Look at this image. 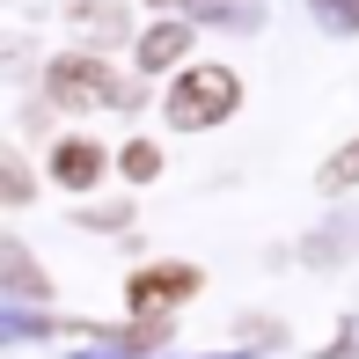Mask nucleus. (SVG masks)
Returning a JSON list of instances; mask_svg holds the SVG:
<instances>
[{"label": "nucleus", "instance_id": "obj_1", "mask_svg": "<svg viewBox=\"0 0 359 359\" xmlns=\"http://www.w3.org/2000/svg\"><path fill=\"white\" fill-rule=\"evenodd\" d=\"M235 103H242V81L227 74V67H184L176 88H169V125L205 133V125H220Z\"/></svg>", "mask_w": 359, "mask_h": 359}, {"label": "nucleus", "instance_id": "obj_2", "mask_svg": "<svg viewBox=\"0 0 359 359\" xmlns=\"http://www.w3.org/2000/svg\"><path fill=\"white\" fill-rule=\"evenodd\" d=\"M52 95H59L67 110H81V103H133L140 88H133V81H118L103 59L74 52V59H59V67H52Z\"/></svg>", "mask_w": 359, "mask_h": 359}, {"label": "nucleus", "instance_id": "obj_3", "mask_svg": "<svg viewBox=\"0 0 359 359\" xmlns=\"http://www.w3.org/2000/svg\"><path fill=\"white\" fill-rule=\"evenodd\" d=\"M184 293H198V271L191 264H154L133 279V308H176Z\"/></svg>", "mask_w": 359, "mask_h": 359}, {"label": "nucleus", "instance_id": "obj_4", "mask_svg": "<svg viewBox=\"0 0 359 359\" xmlns=\"http://www.w3.org/2000/svg\"><path fill=\"white\" fill-rule=\"evenodd\" d=\"M184 44H191V29H184V22H161V29H147V37H140V67H147V74H161L169 59H184Z\"/></svg>", "mask_w": 359, "mask_h": 359}, {"label": "nucleus", "instance_id": "obj_5", "mask_svg": "<svg viewBox=\"0 0 359 359\" xmlns=\"http://www.w3.org/2000/svg\"><path fill=\"white\" fill-rule=\"evenodd\" d=\"M52 176H59V184H95V176H103V154L81 147V140H67V147L52 154Z\"/></svg>", "mask_w": 359, "mask_h": 359}, {"label": "nucleus", "instance_id": "obj_6", "mask_svg": "<svg viewBox=\"0 0 359 359\" xmlns=\"http://www.w3.org/2000/svg\"><path fill=\"white\" fill-rule=\"evenodd\" d=\"M67 15L88 29V37H125V8H110V0H74Z\"/></svg>", "mask_w": 359, "mask_h": 359}, {"label": "nucleus", "instance_id": "obj_7", "mask_svg": "<svg viewBox=\"0 0 359 359\" xmlns=\"http://www.w3.org/2000/svg\"><path fill=\"white\" fill-rule=\"evenodd\" d=\"M0 264H8V286H15V293H29V301H37V293H44L37 264H29V257H22V242H0Z\"/></svg>", "mask_w": 359, "mask_h": 359}, {"label": "nucleus", "instance_id": "obj_8", "mask_svg": "<svg viewBox=\"0 0 359 359\" xmlns=\"http://www.w3.org/2000/svg\"><path fill=\"white\" fill-rule=\"evenodd\" d=\"M352 184H359V140L337 147V154L323 161V191H330V198H337V191H352Z\"/></svg>", "mask_w": 359, "mask_h": 359}, {"label": "nucleus", "instance_id": "obj_9", "mask_svg": "<svg viewBox=\"0 0 359 359\" xmlns=\"http://www.w3.org/2000/svg\"><path fill=\"white\" fill-rule=\"evenodd\" d=\"M352 242H359V227H323V235H316V250H308V264H330V257H345Z\"/></svg>", "mask_w": 359, "mask_h": 359}, {"label": "nucleus", "instance_id": "obj_10", "mask_svg": "<svg viewBox=\"0 0 359 359\" xmlns=\"http://www.w3.org/2000/svg\"><path fill=\"white\" fill-rule=\"evenodd\" d=\"M0 191H8V205H22V198H29V176H22V161H8V169H0Z\"/></svg>", "mask_w": 359, "mask_h": 359}, {"label": "nucleus", "instance_id": "obj_11", "mask_svg": "<svg viewBox=\"0 0 359 359\" xmlns=\"http://www.w3.org/2000/svg\"><path fill=\"white\" fill-rule=\"evenodd\" d=\"M213 15H220V22H242V29H250V22H257V0H220Z\"/></svg>", "mask_w": 359, "mask_h": 359}, {"label": "nucleus", "instance_id": "obj_12", "mask_svg": "<svg viewBox=\"0 0 359 359\" xmlns=\"http://www.w3.org/2000/svg\"><path fill=\"white\" fill-rule=\"evenodd\" d=\"M316 8H323V15H330V22H337V29H345V22L359 29V0H316Z\"/></svg>", "mask_w": 359, "mask_h": 359}, {"label": "nucleus", "instance_id": "obj_13", "mask_svg": "<svg viewBox=\"0 0 359 359\" xmlns=\"http://www.w3.org/2000/svg\"><path fill=\"white\" fill-rule=\"evenodd\" d=\"M125 169H133V176H154V147H125Z\"/></svg>", "mask_w": 359, "mask_h": 359}, {"label": "nucleus", "instance_id": "obj_14", "mask_svg": "<svg viewBox=\"0 0 359 359\" xmlns=\"http://www.w3.org/2000/svg\"><path fill=\"white\" fill-rule=\"evenodd\" d=\"M154 8H213V0H154Z\"/></svg>", "mask_w": 359, "mask_h": 359}]
</instances>
